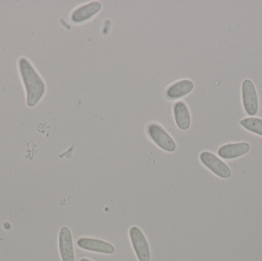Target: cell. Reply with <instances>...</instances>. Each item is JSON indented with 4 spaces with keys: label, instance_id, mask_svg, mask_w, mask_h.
Listing matches in <instances>:
<instances>
[{
    "label": "cell",
    "instance_id": "cell-11",
    "mask_svg": "<svg viewBox=\"0 0 262 261\" xmlns=\"http://www.w3.org/2000/svg\"><path fill=\"white\" fill-rule=\"evenodd\" d=\"M193 88L194 84L191 80H180L168 87L166 94L170 99H179L189 94Z\"/></svg>",
    "mask_w": 262,
    "mask_h": 261
},
{
    "label": "cell",
    "instance_id": "cell-1",
    "mask_svg": "<svg viewBox=\"0 0 262 261\" xmlns=\"http://www.w3.org/2000/svg\"><path fill=\"white\" fill-rule=\"evenodd\" d=\"M17 70L26 94V106L36 107L44 98L47 90L46 82L32 61L26 56L17 60Z\"/></svg>",
    "mask_w": 262,
    "mask_h": 261
},
{
    "label": "cell",
    "instance_id": "cell-13",
    "mask_svg": "<svg viewBox=\"0 0 262 261\" xmlns=\"http://www.w3.org/2000/svg\"><path fill=\"white\" fill-rule=\"evenodd\" d=\"M80 261H92V260H89V259H87V258H82V259H81V260H80Z\"/></svg>",
    "mask_w": 262,
    "mask_h": 261
},
{
    "label": "cell",
    "instance_id": "cell-5",
    "mask_svg": "<svg viewBox=\"0 0 262 261\" xmlns=\"http://www.w3.org/2000/svg\"><path fill=\"white\" fill-rule=\"evenodd\" d=\"M129 235L133 248L138 260H150V250L147 240L141 230L138 227H132L129 231Z\"/></svg>",
    "mask_w": 262,
    "mask_h": 261
},
{
    "label": "cell",
    "instance_id": "cell-10",
    "mask_svg": "<svg viewBox=\"0 0 262 261\" xmlns=\"http://www.w3.org/2000/svg\"><path fill=\"white\" fill-rule=\"evenodd\" d=\"M176 124L183 131L189 130L191 125V116L188 106L183 101L176 103L173 107Z\"/></svg>",
    "mask_w": 262,
    "mask_h": 261
},
{
    "label": "cell",
    "instance_id": "cell-3",
    "mask_svg": "<svg viewBox=\"0 0 262 261\" xmlns=\"http://www.w3.org/2000/svg\"><path fill=\"white\" fill-rule=\"evenodd\" d=\"M242 97H243V107L246 113L253 116L258 112V93L255 84L251 80L246 79L242 84Z\"/></svg>",
    "mask_w": 262,
    "mask_h": 261
},
{
    "label": "cell",
    "instance_id": "cell-12",
    "mask_svg": "<svg viewBox=\"0 0 262 261\" xmlns=\"http://www.w3.org/2000/svg\"><path fill=\"white\" fill-rule=\"evenodd\" d=\"M242 127L251 133L262 136V119L258 117H247L240 121Z\"/></svg>",
    "mask_w": 262,
    "mask_h": 261
},
{
    "label": "cell",
    "instance_id": "cell-7",
    "mask_svg": "<svg viewBox=\"0 0 262 261\" xmlns=\"http://www.w3.org/2000/svg\"><path fill=\"white\" fill-rule=\"evenodd\" d=\"M58 246L61 260L75 261L73 239L72 232L67 226H63L60 230Z\"/></svg>",
    "mask_w": 262,
    "mask_h": 261
},
{
    "label": "cell",
    "instance_id": "cell-4",
    "mask_svg": "<svg viewBox=\"0 0 262 261\" xmlns=\"http://www.w3.org/2000/svg\"><path fill=\"white\" fill-rule=\"evenodd\" d=\"M202 163L215 176L222 179H229L232 176L230 168L223 160L210 152L204 151L200 156Z\"/></svg>",
    "mask_w": 262,
    "mask_h": 261
},
{
    "label": "cell",
    "instance_id": "cell-9",
    "mask_svg": "<svg viewBox=\"0 0 262 261\" xmlns=\"http://www.w3.org/2000/svg\"><path fill=\"white\" fill-rule=\"evenodd\" d=\"M250 149V145L246 142L226 144L219 149L218 154L223 159H234L244 156Z\"/></svg>",
    "mask_w": 262,
    "mask_h": 261
},
{
    "label": "cell",
    "instance_id": "cell-6",
    "mask_svg": "<svg viewBox=\"0 0 262 261\" xmlns=\"http://www.w3.org/2000/svg\"><path fill=\"white\" fill-rule=\"evenodd\" d=\"M77 245L81 249L100 254H112L115 251V247L112 244L92 238H81L77 242Z\"/></svg>",
    "mask_w": 262,
    "mask_h": 261
},
{
    "label": "cell",
    "instance_id": "cell-2",
    "mask_svg": "<svg viewBox=\"0 0 262 261\" xmlns=\"http://www.w3.org/2000/svg\"><path fill=\"white\" fill-rule=\"evenodd\" d=\"M147 133L154 144L160 149L168 153L175 151L177 149L175 141L160 124H149L147 127Z\"/></svg>",
    "mask_w": 262,
    "mask_h": 261
},
{
    "label": "cell",
    "instance_id": "cell-8",
    "mask_svg": "<svg viewBox=\"0 0 262 261\" xmlns=\"http://www.w3.org/2000/svg\"><path fill=\"white\" fill-rule=\"evenodd\" d=\"M101 3L94 1L92 3L80 6L75 9L71 15V19L75 23L85 22L88 20L93 18L101 9Z\"/></svg>",
    "mask_w": 262,
    "mask_h": 261
}]
</instances>
